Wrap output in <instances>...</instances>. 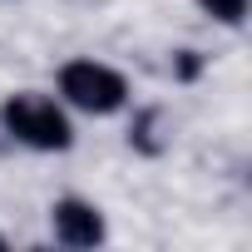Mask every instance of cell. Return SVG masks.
Listing matches in <instances>:
<instances>
[{"label":"cell","instance_id":"4","mask_svg":"<svg viewBox=\"0 0 252 252\" xmlns=\"http://www.w3.org/2000/svg\"><path fill=\"white\" fill-rule=\"evenodd\" d=\"M158 124H163V114H158V109H144V114H134V124H129V149H139V154L158 158V154L168 149V139L158 134Z\"/></svg>","mask_w":252,"mask_h":252},{"label":"cell","instance_id":"2","mask_svg":"<svg viewBox=\"0 0 252 252\" xmlns=\"http://www.w3.org/2000/svg\"><path fill=\"white\" fill-rule=\"evenodd\" d=\"M55 89H60L55 99H60L64 109L89 114V119L124 114V109H129V99H134L129 74L114 69V64H104V60H94V55H74V60H64V64L55 69Z\"/></svg>","mask_w":252,"mask_h":252},{"label":"cell","instance_id":"1","mask_svg":"<svg viewBox=\"0 0 252 252\" xmlns=\"http://www.w3.org/2000/svg\"><path fill=\"white\" fill-rule=\"evenodd\" d=\"M0 129L30 154H69L74 149V119L55 94L15 89L0 99Z\"/></svg>","mask_w":252,"mask_h":252},{"label":"cell","instance_id":"5","mask_svg":"<svg viewBox=\"0 0 252 252\" xmlns=\"http://www.w3.org/2000/svg\"><path fill=\"white\" fill-rule=\"evenodd\" d=\"M198 15H208L213 25L222 30H242L247 25V10H252V0H193Z\"/></svg>","mask_w":252,"mask_h":252},{"label":"cell","instance_id":"7","mask_svg":"<svg viewBox=\"0 0 252 252\" xmlns=\"http://www.w3.org/2000/svg\"><path fill=\"white\" fill-rule=\"evenodd\" d=\"M0 252H5V232H0Z\"/></svg>","mask_w":252,"mask_h":252},{"label":"cell","instance_id":"6","mask_svg":"<svg viewBox=\"0 0 252 252\" xmlns=\"http://www.w3.org/2000/svg\"><path fill=\"white\" fill-rule=\"evenodd\" d=\"M203 64H208V60H203L198 50H178V55H173V79H183V84H193V79L203 74Z\"/></svg>","mask_w":252,"mask_h":252},{"label":"cell","instance_id":"3","mask_svg":"<svg viewBox=\"0 0 252 252\" xmlns=\"http://www.w3.org/2000/svg\"><path fill=\"white\" fill-rule=\"evenodd\" d=\"M50 232L60 247H74V252H89V247H104L109 242V218L99 203L79 198V193H64L50 203Z\"/></svg>","mask_w":252,"mask_h":252}]
</instances>
